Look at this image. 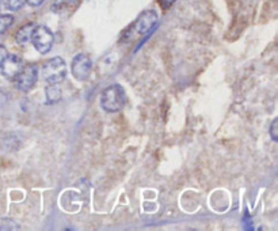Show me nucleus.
<instances>
[{
	"mask_svg": "<svg viewBox=\"0 0 278 231\" xmlns=\"http://www.w3.org/2000/svg\"><path fill=\"white\" fill-rule=\"evenodd\" d=\"M127 105V94L121 85H111L102 91L101 106L107 113H117Z\"/></svg>",
	"mask_w": 278,
	"mask_h": 231,
	"instance_id": "1",
	"label": "nucleus"
},
{
	"mask_svg": "<svg viewBox=\"0 0 278 231\" xmlns=\"http://www.w3.org/2000/svg\"><path fill=\"white\" fill-rule=\"evenodd\" d=\"M44 81L49 85H59L67 76V64L63 57H52L43 65Z\"/></svg>",
	"mask_w": 278,
	"mask_h": 231,
	"instance_id": "2",
	"label": "nucleus"
},
{
	"mask_svg": "<svg viewBox=\"0 0 278 231\" xmlns=\"http://www.w3.org/2000/svg\"><path fill=\"white\" fill-rule=\"evenodd\" d=\"M157 22V14L153 10H147L139 15V18L136 19L135 23L129 27L125 33L127 40L133 38L135 35H144L147 34L148 31L151 30L152 27L156 25Z\"/></svg>",
	"mask_w": 278,
	"mask_h": 231,
	"instance_id": "3",
	"label": "nucleus"
},
{
	"mask_svg": "<svg viewBox=\"0 0 278 231\" xmlns=\"http://www.w3.org/2000/svg\"><path fill=\"white\" fill-rule=\"evenodd\" d=\"M39 76V68L35 64H27L23 65V68L21 69V72L18 73L17 78L14 79L15 87L19 91L27 93L33 89Z\"/></svg>",
	"mask_w": 278,
	"mask_h": 231,
	"instance_id": "4",
	"label": "nucleus"
},
{
	"mask_svg": "<svg viewBox=\"0 0 278 231\" xmlns=\"http://www.w3.org/2000/svg\"><path fill=\"white\" fill-rule=\"evenodd\" d=\"M30 43L33 44V47L35 48V51L39 52L41 55H47L48 52L52 49V47H53L55 35H53L51 29L47 27V26H35L33 37H31V41H30Z\"/></svg>",
	"mask_w": 278,
	"mask_h": 231,
	"instance_id": "5",
	"label": "nucleus"
},
{
	"mask_svg": "<svg viewBox=\"0 0 278 231\" xmlns=\"http://www.w3.org/2000/svg\"><path fill=\"white\" fill-rule=\"evenodd\" d=\"M93 69V61L89 55L86 53H79L73 57L71 64V72L76 81L86 82L91 75Z\"/></svg>",
	"mask_w": 278,
	"mask_h": 231,
	"instance_id": "6",
	"label": "nucleus"
},
{
	"mask_svg": "<svg viewBox=\"0 0 278 231\" xmlns=\"http://www.w3.org/2000/svg\"><path fill=\"white\" fill-rule=\"evenodd\" d=\"M23 60L17 55H7L6 59L3 60L2 65H0V71L2 75L7 79V81H14L17 75L21 72V69L23 68Z\"/></svg>",
	"mask_w": 278,
	"mask_h": 231,
	"instance_id": "7",
	"label": "nucleus"
},
{
	"mask_svg": "<svg viewBox=\"0 0 278 231\" xmlns=\"http://www.w3.org/2000/svg\"><path fill=\"white\" fill-rule=\"evenodd\" d=\"M79 5H81V0H56L52 10H53V13L59 14V15L68 17L77 9Z\"/></svg>",
	"mask_w": 278,
	"mask_h": 231,
	"instance_id": "8",
	"label": "nucleus"
},
{
	"mask_svg": "<svg viewBox=\"0 0 278 231\" xmlns=\"http://www.w3.org/2000/svg\"><path fill=\"white\" fill-rule=\"evenodd\" d=\"M34 29H35V23H26L23 25L17 31L15 34V41L19 45H25V44H29L31 41V37H33Z\"/></svg>",
	"mask_w": 278,
	"mask_h": 231,
	"instance_id": "9",
	"label": "nucleus"
},
{
	"mask_svg": "<svg viewBox=\"0 0 278 231\" xmlns=\"http://www.w3.org/2000/svg\"><path fill=\"white\" fill-rule=\"evenodd\" d=\"M45 95H47L48 105H53L61 99V90L57 87V85H49L45 89Z\"/></svg>",
	"mask_w": 278,
	"mask_h": 231,
	"instance_id": "10",
	"label": "nucleus"
},
{
	"mask_svg": "<svg viewBox=\"0 0 278 231\" xmlns=\"http://www.w3.org/2000/svg\"><path fill=\"white\" fill-rule=\"evenodd\" d=\"M14 23V17L11 14H5V15H0V35H3L6 31L9 30L10 27Z\"/></svg>",
	"mask_w": 278,
	"mask_h": 231,
	"instance_id": "11",
	"label": "nucleus"
},
{
	"mask_svg": "<svg viewBox=\"0 0 278 231\" xmlns=\"http://www.w3.org/2000/svg\"><path fill=\"white\" fill-rule=\"evenodd\" d=\"M26 0H3V5L10 11H18L25 6Z\"/></svg>",
	"mask_w": 278,
	"mask_h": 231,
	"instance_id": "12",
	"label": "nucleus"
},
{
	"mask_svg": "<svg viewBox=\"0 0 278 231\" xmlns=\"http://www.w3.org/2000/svg\"><path fill=\"white\" fill-rule=\"evenodd\" d=\"M19 226L11 219H0V230H18Z\"/></svg>",
	"mask_w": 278,
	"mask_h": 231,
	"instance_id": "13",
	"label": "nucleus"
},
{
	"mask_svg": "<svg viewBox=\"0 0 278 231\" xmlns=\"http://www.w3.org/2000/svg\"><path fill=\"white\" fill-rule=\"evenodd\" d=\"M278 125V119H274L273 123H271V125H270V129H269V133L270 136H271V139H273L274 141L278 140V133H277V127Z\"/></svg>",
	"mask_w": 278,
	"mask_h": 231,
	"instance_id": "14",
	"label": "nucleus"
},
{
	"mask_svg": "<svg viewBox=\"0 0 278 231\" xmlns=\"http://www.w3.org/2000/svg\"><path fill=\"white\" fill-rule=\"evenodd\" d=\"M157 3L163 10H169L175 3V0H157Z\"/></svg>",
	"mask_w": 278,
	"mask_h": 231,
	"instance_id": "15",
	"label": "nucleus"
},
{
	"mask_svg": "<svg viewBox=\"0 0 278 231\" xmlns=\"http://www.w3.org/2000/svg\"><path fill=\"white\" fill-rule=\"evenodd\" d=\"M7 55H9L7 48H6L5 45H2V44H0V65H2V63H3V60H5L6 56Z\"/></svg>",
	"mask_w": 278,
	"mask_h": 231,
	"instance_id": "16",
	"label": "nucleus"
},
{
	"mask_svg": "<svg viewBox=\"0 0 278 231\" xmlns=\"http://www.w3.org/2000/svg\"><path fill=\"white\" fill-rule=\"evenodd\" d=\"M26 3L29 6H31V7H37V6L43 5L44 0H26Z\"/></svg>",
	"mask_w": 278,
	"mask_h": 231,
	"instance_id": "17",
	"label": "nucleus"
},
{
	"mask_svg": "<svg viewBox=\"0 0 278 231\" xmlns=\"http://www.w3.org/2000/svg\"><path fill=\"white\" fill-rule=\"evenodd\" d=\"M0 10H2V3H0Z\"/></svg>",
	"mask_w": 278,
	"mask_h": 231,
	"instance_id": "18",
	"label": "nucleus"
}]
</instances>
